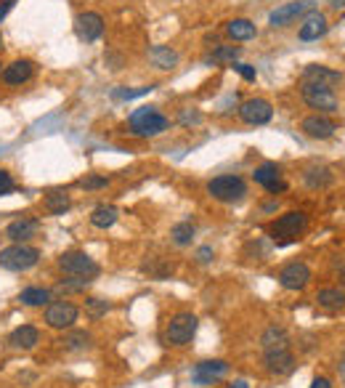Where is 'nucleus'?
Instances as JSON below:
<instances>
[{"instance_id": "nucleus-17", "label": "nucleus", "mask_w": 345, "mask_h": 388, "mask_svg": "<svg viewBox=\"0 0 345 388\" xmlns=\"http://www.w3.org/2000/svg\"><path fill=\"white\" fill-rule=\"evenodd\" d=\"M265 369L271 375H289L295 369V356L287 348H276V351H265Z\"/></svg>"}, {"instance_id": "nucleus-23", "label": "nucleus", "mask_w": 345, "mask_h": 388, "mask_svg": "<svg viewBox=\"0 0 345 388\" xmlns=\"http://www.w3.org/2000/svg\"><path fill=\"white\" fill-rule=\"evenodd\" d=\"M226 35L231 41H252L258 35V30L250 19H231L226 24Z\"/></svg>"}, {"instance_id": "nucleus-19", "label": "nucleus", "mask_w": 345, "mask_h": 388, "mask_svg": "<svg viewBox=\"0 0 345 388\" xmlns=\"http://www.w3.org/2000/svg\"><path fill=\"white\" fill-rule=\"evenodd\" d=\"M38 229H40V221H38V218L21 216V218H16V221H11V224H8L5 234H8V240H14V242H24V240L35 237V234H38Z\"/></svg>"}, {"instance_id": "nucleus-5", "label": "nucleus", "mask_w": 345, "mask_h": 388, "mask_svg": "<svg viewBox=\"0 0 345 388\" xmlns=\"http://www.w3.org/2000/svg\"><path fill=\"white\" fill-rule=\"evenodd\" d=\"M207 192H210V197H215L221 203H242L247 186L239 176H218L207 184Z\"/></svg>"}, {"instance_id": "nucleus-25", "label": "nucleus", "mask_w": 345, "mask_h": 388, "mask_svg": "<svg viewBox=\"0 0 345 388\" xmlns=\"http://www.w3.org/2000/svg\"><path fill=\"white\" fill-rule=\"evenodd\" d=\"M303 179L311 189H324V186L332 184V173H329V168H324V165H313V168H308V170L303 173Z\"/></svg>"}, {"instance_id": "nucleus-12", "label": "nucleus", "mask_w": 345, "mask_h": 388, "mask_svg": "<svg viewBox=\"0 0 345 388\" xmlns=\"http://www.w3.org/2000/svg\"><path fill=\"white\" fill-rule=\"evenodd\" d=\"M226 372H228V365H226L224 359H213V362L197 365L194 372H191V380H194L197 386H213V383H218L221 378H226Z\"/></svg>"}, {"instance_id": "nucleus-8", "label": "nucleus", "mask_w": 345, "mask_h": 388, "mask_svg": "<svg viewBox=\"0 0 345 388\" xmlns=\"http://www.w3.org/2000/svg\"><path fill=\"white\" fill-rule=\"evenodd\" d=\"M78 317H80V311L69 301H56V304H48V308H45V322L53 330H69L78 322Z\"/></svg>"}, {"instance_id": "nucleus-31", "label": "nucleus", "mask_w": 345, "mask_h": 388, "mask_svg": "<svg viewBox=\"0 0 345 388\" xmlns=\"http://www.w3.org/2000/svg\"><path fill=\"white\" fill-rule=\"evenodd\" d=\"M170 237H173V242L176 245H189L191 240H194V224H189V221H183V224H176L173 226V231H170Z\"/></svg>"}, {"instance_id": "nucleus-41", "label": "nucleus", "mask_w": 345, "mask_h": 388, "mask_svg": "<svg viewBox=\"0 0 345 388\" xmlns=\"http://www.w3.org/2000/svg\"><path fill=\"white\" fill-rule=\"evenodd\" d=\"M14 3H16V0H0V21L5 19V14L14 8Z\"/></svg>"}, {"instance_id": "nucleus-38", "label": "nucleus", "mask_w": 345, "mask_h": 388, "mask_svg": "<svg viewBox=\"0 0 345 388\" xmlns=\"http://www.w3.org/2000/svg\"><path fill=\"white\" fill-rule=\"evenodd\" d=\"M234 69H237V72H239V75H242L244 80H255V67H250V64H237L234 62Z\"/></svg>"}, {"instance_id": "nucleus-35", "label": "nucleus", "mask_w": 345, "mask_h": 388, "mask_svg": "<svg viewBox=\"0 0 345 388\" xmlns=\"http://www.w3.org/2000/svg\"><path fill=\"white\" fill-rule=\"evenodd\" d=\"M85 306H88V314H91L93 319H99V317H104V314H106V311L112 308V306H109V304H106V301H102V298H91V301H88Z\"/></svg>"}, {"instance_id": "nucleus-6", "label": "nucleus", "mask_w": 345, "mask_h": 388, "mask_svg": "<svg viewBox=\"0 0 345 388\" xmlns=\"http://www.w3.org/2000/svg\"><path fill=\"white\" fill-rule=\"evenodd\" d=\"M197 325H200V319H197L194 314H176V317L167 322L165 341H167L170 346H186V343L194 338Z\"/></svg>"}, {"instance_id": "nucleus-20", "label": "nucleus", "mask_w": 345, "mask_h": 388, "mask_svg": "<svg viewBox=\"0 0 345 388\" xmlns=\"http://www.w3.org/2000/svg\"><path fill=\"white\" fill-rule=\"evenodd\" d=\"M32 62L29 59H16L14 64H8L5 69H3V82H8V85H21V82H27L32 78Z\"/></svg>"}, {"instance_id": "nucleus-21", "label": "nucleus", "mask_w": 345, "mask_h": 388, "mask_svg": "<svg viewBox=\"0 0 345 388\" xmlns=\"http://www.w3.org/2000/svg\"><path fill=\"white\" fill-rule=\"evenodd\" d=\"M38 341H40V332L35 330V327L24 325V327H16L14 332H11V338H8V343L14 348H24V351H29V348L38 346Z\"/></svg>"}, {"instance_id": "nucleus-44", "label": "nucleus", "mask_w": 345, "mask_h": 388, "mask_svg": "<svg viewBox=\"0 0 345 388\" xmlns=\"http://www.w3.org/2000/svg\"><path fill=\"white\" fill-rule=\"evenodd\" d=\"M228 388H250V386H247L244 380H234V383H231V386H228Z\"/></svg>"}, {"instance_id": "nucleus-37", "label": "nucleus", "mask_w": 345, "mask_h": 388, "mask_svg": "<svg viewBox=\"0 0 345 388\" xmlns=\"http://www.w3.org/2000/svg\"><path fill=\"white\" fill-rule=\"evenodd\" d=\"M80 186L82 189H102V186H106V179L104 176H88L80 181Z\"/></svg>"}, {"instance_id": "nucleus-40", "label": "nucleus", "mask_w": 345, "mask_h": 388, "mask_svg": "<svg viewBox=\"0 0 345 388\" xmlns=\"http://www.w3.org/2000/svg\"><path fill=\"white\" fill-rule=\"evenodd\" d=\"M197 258H200V264H210L213 261V247H200V253H197Z\"/></svg>"}, {"instance_id": "nucleus-36", "label": "nucleus", "mask_w": 345, "mask_h": 388, "mask_svg": "<svg viewBox=\"0 0 345 388\" xmlns=\"http://www.w3.org/2000/svg\"><path fill=\"white\" fill-rule=\"evenodd\" d=\"M11 192H14V179H11V173L0 170V197H3V194H11Z\"/></svg>"}, {"instance_id": "nucleus-16", "label": "nucleus", "mask_w": 345, "mask_h": 388, "mask_svg": "<svg viewBox=\"0 0 345 388\" xmlns=\"http://www.w3.org/2000/svg\"><path fill=\"white\" fill-rule=\"evenodd\" d=\"M326 30H329V24H326L324 14L322 11H308L298 35H300V41H319V38L326 35Z\"/></svg>"}, {"instance_id": "nucleus-11", "label": "nucleus", "mask_w": 345, "mask_h": 388, "mask_svg": "<svg viewBox=\"0 0 345 388\" xmlns=\"http://www.w3.org/2000/svg\"><path fill=\"white\" fill-rule=\"evenodd\" d=\"M252 179H255V184H261L263 189H268L271 194H279V192L287 189V181L282 179V170H279L276 163H263L261 168H255Z\"/></svg>"}, {"instance_id": "nucleus-45", "label": "nucleus", "mask_w": 345, "mask_h": 388, "mask_svg": "<svg viewBox=\"0 0 345 388\" xmlns=\"http://www.w3.org/2000/svg\"><path fill=\"white\" fill-rule=\"evenodd\" d=\"M0 75H3V69H0Z\"/></svg>"}, {"instance_id": "nucleus-29", "label": "nucleus", "mask_w": 345, "mask_h": 388, "mask_svg": "<svg viewBox=\"0 0 345 388\" xmlns=\"http://www.w3.org/2000/svg\"><path fill=\"white\" fill-rule=\"evenodd\" d=\"M69 197H67V192H51L48 197H45V210L48 213H53V216H64L67 210H69Z\"/></svg>"}, {"instance_id": "nucleus-3", "label": "nucleus", "mask_w": 345, "mask_h": 388, "mask_svg": "<svg viewBox=\"0 0 345 388\" xmlns=\"http://www.w3.org/2000/svg\"><path fill=\"white\" fill-rule=\"evenodd\" d=\"M305 226H308V218H305V213L300 210H292V213H287L282 218H276L274 224L268 226V231H271V237L276 240V242H295L300 234L305 231Z\"/></svg>"}, {"instance_id": "nucleus-42", "label": "nucleus", "mask_w": 345, "mask_h": 388, "mask_svg": "<svg viewBox=\"0 0 345 388\" xmlns=\"http://www.w3.org/2000/svg\"><path fill=\"white\" fill-rule=\"evenodd\" d=\"M311 388H332V383H329L326 378H316V380L311 383Z\"/></svg>"}, {"instance_id": "nucleus-33", "label": "nucleus", "mask_w": 345, "mask_h": 388, "mask_svg": "<svg viewBox=\"0 0 345 388\" xmlns=\"http://www.w3.org/2000/svg\"><path fill=\"white\" fill-rule=\"evenodd\" d=\"M154 88L152 85H143V88H136V91H128V88H117L112 96L115 99H122V102H130V99H139V96H146V93H152Z\"/></svg>"}, {"instance_id": "nucleus-10", "label": "nucleus", "mask_w": 345, "mask_h": 388, "mask_svg": "<svg viewBox=\"0 0 345 388\" xmlns=\"http://www.w3.org/2000/svg\"><path fill=\"white\" fill-rule=\"evenodd\" d=\"M239 117L247 125H265L274 117V106L265 102V99H247L239 106Z\"/></svg>"}, {"instance_id": "nucleus-4", "label": "nucleus", "mask_w": 345, "mask_h": 388, "mask_svg": "<svg viewBox=\"0 0 345 388\" xmlns=\"http://www.w3.org/2000/svg\"><path fill=\"white\" fill-rule=\"evenodd\" d=\"M59 266L64 274L69 277H80V279H93L99 277V264L88 255V253H80V250H72V253H64L59 258Z\"/></svg>"}, {"instance_id": "nucleus-13", "label": "nucleus", "mask_w": 345, "mask_h": 388, "mask_svg": "<svg viewBox=\"0 0 345 388\" xmlns=\"http://www.w3.org/2000/svg\"><path fill=\"white\" fill-rule=\"evenodd\" d=\"M308 282H311V269L305 264H300V261L287 264L279 271V285L285 287V290H303Z\"/></svg>"}, {"instance_id": "nucleus-9", "label": "nucleus", "mask_w": 345, "mask_h": 388, "mask_svg": "<svg viewBox=\"0 0 345 388\" xmlns=\"http://www.w3.org/2000/svg\"><path fill=\"white\" fill-rule=\"evenodd\" d=\"M308 11H313V3L311 0H292V3H285V5L274 8L268 14V24L271 27H287L289 21H295L298 16H305Z\"/></svg>"}, {"instance_id": "nucleus-24", "label": "nucleus", "mask_w": 345, "mask_h": 388, "mask_svg": "<svg viewBox=\"0 0 345 388\" xmlns=\"http://www.w3.org/2000/svg\"><path fill=\"white\" fill-rule=\"evenodd\" d=\"M149 59L157 69H173L178 64V51H173L170 45H154L149 51Z\"/></svg>"}, {"instance_id": "nucleus-18", "label": "nucleus", "mask_w": 345, "mask_h": 388, "mask_svg": "<svg viewBox=\"0 0 345 388\" xmlns=\"http://www.w3.org/2000/svg\"><path fill=\"white\" fill-rule=\"evenodd\" d=\"M300 128H303L305 136H311V139H329V136H335V130H337V125L332 123L329 117H324V115H311V117H305Z\"/></svg>"}, {"instance_id": "nucleus-2", "label": "nucleus", "mask_w": 345, "mask_h": 388, "mask_svg": "<svg viewBox=\"0 0 345 388\" xmlns=\"http://www.w3.org/2000/svg\"><path fill=\"white\" fill-rule=\"evenodd\" d=\"M38 261H40V250L32 245H24V242L0 250V266L8 269V271H27Z\"/></svg>"}, {"instance_id": "nucleus-30", "label": "nucleus", "mask_w": 345, "mask_h": 388, "mask_svg": "<svg viewBox=\"0 0 345 388\" xmlns=\"http://www.w3.org/2000/svg\"><path fill=\"white\" fill-rule=\"evenodd\" d=\"M64 348H69V351H82V348L91 346V335L85 332V330H78V332H69V335H64Z\"/></svg>"}, {"instance_id": "nucleus-15", "label": "nucleus", "mask_w": 345, "mask_h": 388, "mask_svg": "<svg viewBox=\"0 0 345 388\" xmlns=\"http://www.w3.org/2000/svg\"><path fill=\"white\" fill-rule=\"evenodd\" d=\"M343 80L340 78V72H335V69H329V67H322V64H308L303 72V80L300 82H308V85H322V88H332V85H337V82Z\"/></svg>"}, {"instance_id": "nucleus-7", "label": "nucleus", "mask_w": 345, "mask_h": 388, "mask_svg": "<svg viewBox=\"0 0 345 388\" xmlns=\"http://www.w3.org/2000/svg\"><path fill=\"white\" fill-rule=\"evenodd\" d=\"M300 93H303V102L316 109V112H337V96L332 93V88H322V85H308V82H300Z\"/></svg>"}, {"instance_id": "nucleus-27", "label": "nucleus", "mask_w": 345, "mask_h": 388, "mask_svg": "<svg viewBox=\"0 0 345 388\" xmlns=\"http://www.w3.org/2000/svg\"><path fill=\"white\" fill-rule=\"evenodd\" d=\"M261 343H263L265 351H276V348L289 346V338H287V332L282 327H268L263 332V338H261Z\"/></svg>"}, {"instance_id": "nucleus-34", "label": "nucleus", "mask_w": 345, "mask_h": 388, "mask_svg": "<svg viewBox=\"0 0 345 388\" xmlns=\"http://www.w3.org/2000/svg\"><path fill=\"white\" fill-rule=\"evenodd\" d=\"M88 285H91V279H80V277H72V279L61 282V285H59V293H80V290H85Z\"/></svg>"}, {"instance_id": "nucleus-14", "label": "nucleus", "mask_w": 345, "mask_h": 388, "mask_svg": "<svg viewBox=\"0 0 345 388\" xmlns=\"http://www.w3.org/2000/svg\"><path fill=\"white\" fill-rule=\"evenodd\" d=\"M75 27H78V38L85 43L99 41V38L104 35V19H102V14H96V11H85V14H80Z\"/></svg>"}, {"instance_id": "nucleus-43", "label": "nucleus", "mask_w": 345, "mask_h": 388, "mask_svg": "<svg viewBox=\"0 0 345 388\" xmlns=\"http://www.w3.org/2000/svg\"><path fill=\"white\" fill-rule=\"evenodd\" d=\"M332 8H345V0H329Z\"/></svg>"}, {"instance_id": "nucleus-28", "label": "nucleus", "mask_w": 345, "mask_h": 388, "mask_svg": "<svg viewBox=\"0 0 345 388\" xmlns=\"http://www.w3.org/2000/svg\"><path fill=\"white\" fill-rule=\"evenodd\" d=\"M21 304H27V306H48V301H51V290H43V287H27V290H21Z\"/></svg>"}, {"instance_id": "nucleus-1", "label": "nucleus", "mask_w": 345, "mask_h": 388, "mask_svg": "<svg viewBox=\"0 0 345 388\" xmlns=\"http://www.w3.org/2000/svg\"><path fill=\"white\" fill-rule=\"evenodd\" d=\"M167 125L170 120L160 115L154 106H139L133 115H130V130L136 133V136H143V139H149V136H160L167 130Z\"/></svg>"}, {"instance_id": "nucleus-22", "label": "nucleus", "mask_w": 345, "mask_h": 388, "mask_svg": "<svg viewBox=\"0 0 345 388\" xmlns=\"http://www.w3.org/2000/svg\"><path fill=\"white\" fill-rule=\"evenodd\" d=\"M316 304L326 311H340V308H345V293L337 287H324L316 293Z\"/></svg>"}, {"instance_id": "nucleus-26", "label": "nucleus", "mask_w": 345, "mask_h": 388, "mask_svg": "<svg viewBox=\"0 0 345 388\" xmlns=\"http://www.w3.org/2000/svg\"><path fill=\"white\" fill-rule=\"evenodd\" d=\"M117 207L115 205H99L96 210H93V216H91V224L96 226V229H109V226H115L117 221Z\"/></svg>"}, {"instance_id": "nucleus-32", "label": "nucleus", "mask_w": 345, "mask_h": 388, "mask_svg": "<svg viewBox=\"0 0 345 388\" xmlns=\"http://www.w3.org/2000/svg\"><path fill=\"white\" fill-rule=\"evenodd\" d=\"M237 56H239V48L237 45H218L215 51H213V59L210 62L215 64H226V62H237Z\"/></svg>"}, {"instance_id": "nucleus-39", "label": "nucleus", "mask_w": 345, "mask_h": 388, "mask_svg": "<svg viewBox=\"0 0 345 388\" xmlns=\"http://www.w3.org/2000/svg\"><path fill=\"white\" fill-rule=\"evenodd\" d=\"M200 120H202V115H200V112H191V115H189V112H181V123L183 125H197Z\"/></svg>"}]
</instances>
